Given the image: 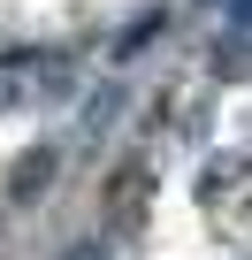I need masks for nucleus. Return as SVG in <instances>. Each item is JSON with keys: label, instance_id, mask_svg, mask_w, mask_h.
Listing matches in <instances>:
<instances>
[{"label": "nucleus", "instance_id": "1", "mask_svg": "<svg viewBox=\"0 0 252 260\" xmlns=\"http://www.w3.org/2000/svg\"><path fill=\"white\" fill-rule=\"evenodd\" d=\"M46 176H54V146H39V153L23 161V176H16V199H39V191H46Z\"/></svg>", "mask_w": 252, "mask_h": 260}, {"label": "nucleus", "instance_id": "2", "mask_svg": "<svg viewBox=\"0 0 252 260\" xmlns=\"http://www.w3.org/2000/svg\"><path fill=\"white\" fill-rule=\"evenodd\" d=\"M229 16H237V31H252V0H229Z\"/></svg>", "mask_w": 252, "mask_h": 260}, {"label": "nucleus", "instance_id": "3", "mask_svg": "<svg viewBox=\"0 0 252 260\" xmlns=\"http://www.w3.org/2000/svg\"><path fill=\"white\" fill-rule=\"evenodd\" d=\"M69 260H107V252H99V245H84V252H69Z\"/></svg>", "mask_w": 252, "mask_h": 260}]
</instances>
